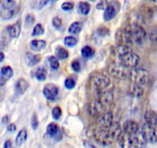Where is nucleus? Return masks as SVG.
I'll list each match as a JSON object with an SVG mask.
<instances>
[{
	"label": "nucleus",
	"mask_w": 157,
	"mask_h": 148,
	"mask_svg": "<svg viewBox=\"0 0 157 148\" xmlns=\"http://www.w3.org/2000/svg\"><path fill=\"white\" fill-rule=\"evenodd\" d=\"M62 10L64 11H71L74 8V3L71 2H65L61 5Z\"/></svg>",
	"instance_id": "c9c22d12"
},
{
	"label": "nucleus",
	"mask_w": 157,
	"mask_h": 148,
	"mask_svg": "<svg viewBox=\"0 0 157 148\" xmlns=\"http://www.w3.org/2000/svg\"><path fill=\"white\" fill-rule=\"evenodd\" d=\"M107 6H108L107 0H100L96 5V9L99 10H104L106 8Z\"/></svg>",
	"instance_id": "a19ab883"
},
{
	"label": "nucleus",
	"mask_w": 157,
	"mask_h": 148,
	"mask_svg": "<svg viewBox=\"0 0 157 148\" xmlns=\"http://www.w3.org/2000/svg\"><path fill=\"white\" fill-rule=\"evenodd\" d=\"M130 92L134 96H136V97H140V96L143 94V92H144V90H143V87L132 84L130 88Z\"/></svg>",
	"instance_id": "a878e982"
},
{
	"label": "nucleus",
	"mask_w": 157,
	"mask_h": 148,
	"mask_svg": "<svg viewBox=\"0 0 157 148\" xmlns=\"http://www.w3.org/2000/svg\"><path fill=\"white\" fill-rule=\"evenodd\" d=\"M146 39L153 46H157V26H152L146 32Z\"/></svg>",
	"instance_id": "dca6fc26"
},
{
	"label": "nucleus",
	"mask_w": 157,
	"mask_h": 148,
	"mask_svg": "<svg viewBox=\"0 0 157 148\" xmlns=\"http://www.w3.org/2000/svg\"><path fill=\"white\" fill-rule=\"evenodd\" d=\"M98 126L103 128H109L114 121L111 112H105L98 117Z\"/></svg>",
	"instance_id": "9d476101"
},
{
	"label": "nucleus",
	"mask_w": 157,
	"mask_h": 148,
	"mask_svg": "<svg viewBox=\"0 0 157 148\" xmlns=\"http://www.w3.org/2000/svg\"><path fill=\"white\" fill-rule=\"evenodd\" d=\"M89 111L93 117L98 118L99 116L105 113V104L98 99H93L89 106Z\"/></svg>",
	"instance_id": "6e6552de"
},
{
	"label": "nucleus",
	"mask_w": 157,
	"mask_h": 148,
	"mask_svg": "<svg viewBox=\"0 0 157 148\" xmlns=\"http://www.w3.org/2000/svg\"><path fill=\"white\" fill-rule=\"evenodd\" d=\"M89 1H92V2H94V1H96V0H89Z\"/></svg>",
	"instance_id": "864d4df0"
},
{
	"label": "nucleus",
	"mask_w": 157,
	"mask_h": 148,
	"mask_svg": "<svg viewBox=\"0 0 157 148\" xmlns=\"http://www.w3.org/2000/svg\"><path fill=\"white\" fill-rule=\"evenodd\" d=\"M16 14V10H1L0 11V17L2 18V19H10L14 16Z\"/></svg>",
	"instance_id": "c756f323"
},
{
	"label": "nucleus",
	"mask_w": 157,
	"mask_h": 148,
	"mask_svg": "<svg viewBox=\"0 0 157 148\" xmlns=\"http://www.w3.org/2000/svg\"><path fill=\"white\" fill-rule=\"evenodd\" d=\"M57 1H58V0H51V2H52V3H54V2H57Z\"/></svg>",
	"instance_id": "3c124183"
},
{
	"label": "nucleus",
	"mask_w": 157,
	"mask_h": 148,
	"mask_svg": "<svg viewBox=\"0 0 157 148\" xmlns=\"http://www.w3.org/2000/svg\"><path fill=\"white\" fill-rule=\"evenodd\" d=\"M82 28V23L80 22H74L69 25L68 32L70 34H78L80 33Z\"/></svg>",
	"instance_id": "393cba45"
},
{
	"label": "nucleus",
	"mask_w": 157,
	"mask_h": 148,
	"mask_svg": "<svg viewBox=\"0 0 157 148\" xmlns=\"http://www.w3.org/2000/svg\"><path fill=\"white\" fill-rule=\"evenodd\" d=\"M5 59V54L2 52H0V63Z\"/></svg>",
	"instance_id": "09e8293b"
},
{
	"label": "nucleus",
	"mask_w": 157,
	"mask_h": 148,
	"mask_svg": "<svg viewBox=\"0 0 157 148\" xmlns=\"http://www.w3.org/2000/svg\"><path fill=\"white\" fill-rule=\"evenodd\" d=\"M35 21H36V17L33 14H28L25 16V25H32L34 24Z\"/></svg>",
	"instance_id": "ea45409f"
},
{
	"label": "nucleus",
	"mask_w": 157,
	"mask_h": 148,
	"mask_svg": "<svg viewBox=\"0 0 157 148\" xmlns=\"http://www.w3.org/2000/svg\"><path fill=\"white\" fill-rule=\"evenodd\" d=\"M129 77H130L132 84H136V85L144 86L147 85L149 82V73L144 68H133L129 72Z\"/></svg>",
	"instance_id": "7ed1b4c3"
},
{
	"label": "nucleus",
	"mask_w": 157,
	"mask_h": 148,
	"mask_svg": "<svg viewBox=\"0 0 157 148\" xmlns=\"http://www.w3.org/2000/svg\"><path fill=\"white\" fill-rule=\"evenodd\" d=\"M44 27L42 24L38 23L36 24V25L34 26L33 30V33H32V36H41L44 33Z\"/></svg>",
	"instance_id": "2f4dec72"
},
{
	"label": "nucleus",
	"mask_w": 157,
	"mask_h": 148,
	"mask_svg": "<svg viewBox=\"0 0 157 148\" xmlns=\"http://www.w3.org/2000/svg\"><path fill=\"white\" fill-rule=\"evenodd\" d=\"M123 30L125 44L141 46L146 40V31L137 22L128 24Z\"/></svg>",
	"instance_id": "f257e3e1"
},
{
	"label": "nucleus",
	"mask_w": 157,
	"mask_h": 148,
	"mask_svg": "<svg viewBox=\"0 0 157 148\" xmlns=\"http://www.w3.org/2000/svg\"><path fill=\"white\" fill-rule=\"evenodd\" d=\"M48 62H49V64L50 66L51 69H53V70H57L59 67V59L56 56H50L48 58Z\"/></svg>",
	"instance_id": "7c9ffc66"
},
{
	"label": "nucleus",
	"mask_w": 157,
	"mask_h": 148,
	"mask_svg": "<svg viewBox=\"0 0 157 148\" xmlns=\"http://www.w3.org/2000/svg\"><path fill=\"white\" fill-rule=\"evenodd\" d=\"M29 87V84L25 78H19L15 84V91L17 94L23 95Z\"/></svg>",
	"instance_id": "ddd939ff"
},
{
	"label": "nucleus",
	"mask_w": 157,
	"mask_h": 148,
	"mask_svg": "<svg viewBox=\"0 0 157 148\" xmlns=\"http://www.w3.org/2000/svg\"><path fill=\"white\" fill-rule=\"evenodd\" d=\"M2 122L4 123V124H6V123H8L9 122H10V116H8V115L4 116L2 119Z\"/></svg>",
	"instance_id": "a18cd8bd"
},
{
	"label": "nucleus",
	"mask_w": 157,
	"mask_h": 148,
	"mask_svg": "<svg viewBox=\"0 0 157 148\" xmlns=\"http://www.w3.org/2000/svg\"><path fill=\"white\" fill-rule=\"evenodd\" d=\"M35 77L39 81L46 80V70L43 67H39L35 72Z\"/></svg>",
	"instance_id": "c85d7f7f"
},
{
	"label": "nucleus",
	"mask_w": 157,
	"mask_h": 148,
	"mask_svg": "<svg viewBox=\"0 0 157 148\" xmlns=\"http://www.w3.org/2000/svg\"><path fill=\"white\" fill-rule=\"evenodd\" d=\"M13 70L12 67L9 66H3L0 69V79L3 80L6 82L7 80L13 77Z\"/></svg>",
	"instance_id": "6ab92c4d"
},
{
	"label": "nucleus",
	"mask_w": 157,
	"mask_h": 148,
	"mask_svg": "<svg viewBox=\"0 0 157 148\" xmlns=\"http://www.w3.org/2000/svg\"><path fill=\"white\" fill-rule=\"evenodd\" d=\"M140 14L143 16L144 19H151L153 17L154 12L151 7L148 6H142L140 9Z\"/></svg>",
	"instance_id": "4be33fe9"
},
{
	"label": "nucleus",
	"mask_w": 157,
	"mask_h": 148,
	"mask_svg": "<svg viewBox=\"0 0 157 148\" xmlns=\"http://www.w3.org/2000/svg\"><path fill=\"white\" fill-rule=\"evenodd\" d=\"M140 132H141L143 137H144L146 143H157V133L154 127L146 123L142 126Z\"/></svg>",
	"instance_id": "0eeeda50"
},
{
	"label": "nucleus",
	"mask_w": 157,
	"mask_h": 148,
	"mask_svg": "<svg viewBox=\"0 0 157 148\" xmlns=\"http://www.w3.org/2000/svg\"><path fill=\"white\" fill-rule=\"evenodd\" d=\"M140 130V126L134 120H127L123 125V132L126 133V134H136Z\"/></svg>",
	"instance_id": "f8f14e48"
},
{
	"label": "nucleus",
	"mask_w": 157,
	"mask_h": 148,
	"mask_svg": "<svg viewBox=\"0 0 157 148\" xmlns=\"http://www.w3.org/2000/svg\"><path fill=\"white\" fill-rule=\"evenodd\" d=\"M52 25L55 27L56 29H59L62 26V24H63V21H62L61 18L58 17V16H56L52 19Z\"/></svg>",
	"instance_id": "58836bf2"
},
{
	"label": "nucleus",
	"mask_w": 157,
	"mask_h": 148,
	"mask_svg": "<svg viewBox=\"0 0 157 148\" xmlns=\"http://www.w3.org/2000/svg\"><path fill=\"white\" fill-rule=\"evenodd\" d=\"M90 10H91V6H90V3H88L87 2H79L77 6L78 13L81 15H83V16L88 15Z\"/></svg>",
	"instance_id": "412c9836"
},
{
	"label": "nucleus",
	"mask_w": 157,
	"mask_h": 148,
	"mask_svg": "<svg viewBox=\"0 0 157 148\" xmlns=\"http://www.w3.org/2000/svg\"><path fill=\"white\" fill-rule=\"evenodd\" d=\"M12 146H13V144H12V141L11 140H8L5 142L3 146H4V148H10V147H11Z\"/></svg>",
	"instance_id": "49530a36"
},
{
	"label": "nucleus",
	"mask_w": 157,
	"mask_h": 148,
	"mask_svg": "<svg viewBox=\"0 0 157 148\" xmlns=\"http://www.w3.org/2000/svg\"><path fill=\"white\" fill-rule=\"evenodd\" d=\"M83 145L86 147H95V145H93V143H90V142L88 141H84Z\"/></svg>",
	"instance_id": "de8ad7c7"
},
{
	"label": "nucleus",
	"mask_w": 157,
	"mask_h": 148,
	"mask_svg": "<svg viewBox=\"0 0 157 148\" xmlns=\"http://www.w3.org/2000/svg\"><path fill=\"white\" fill-rule=\"evenodd\" d=\"M42 57L40 55H36V54H33L31 53H26L25 55V63L28 66H34L36 64L41 61Z\"/></svg>",
	"instance_id": "4468645a"
},
{
	"label": "nucleus",
	"mask_w": 157,
	"mask_h": 148,
	"mask_svg": "<svg viewBox=\"0 0 157 148\" xmlns=\"http://www.w3.org/2000/svg\"><path fill=\"white\" fill-rule=\"evenodd\" d=\"M46 42L43 40H33L30 42V47L34 51H40L45 49Z\"/></svg>",
	"instance_id": "aec40b11"
},
{
	"label": "nucleus",
	"mask_w": 157,
	"mask_h": 148,
	"mask_svg": "<svg viewBox=\"0 0 157 148\" xmlns=\"http://www.w3.org/2000/svg\"><path fill=\"white\" fill-rule=\"evenodd\" d=\"M117 141L122 147H141L145 146L146 142L140 130L136 134H129L124 132L119 136Z\"/></svg>",
	"instance_id": "f03ea898"
},
{
	"label": "nucleus",
	"mask_w": 157,
	"mask_h": 148,
	"mask_svg": "<svg viewBox=\"0 0 157 148\" xmlns=\"http://www.w3.org/2000/svg\"><path fill=\"white\" fill-rule=\"evenodd\" d=\"M43 93L46 99L49 100H54L59 94V88L54 84H46L43 87Z\"/></svg>",
	"instance_id": "1a4fd4ad"
},
{
	"label": "nucleus",
	"mask_w": 157,
	"mask_h": 148,
	"mask_svg": "<svg viewBox=\"0 0 157 148\" xmlns=\"http://www.w3.org/2000/svg\"><path fill=\"white\" fill-rule=\"evenodd\" d=\"M8 33L12 38H18L21 33V21L19 20L16 23L9 26Z\"/></svg>",
	"instance_id": "a211bd4d"
},
{
	"label": "nucleus",
	"mask_w": 157,
	"mask_h": 148,
	"mask_svg": "<svg viewBox=\"0 0 157 148\" xmlns=\"http://www.w3.org/2000/svg\"><path fill=\"white\" fill-rule=\"evenodd\" d=\"M5 47V43L3 42H0V49H2Z\"/></svg>",
	"instance_id": "8fccbe9b"
},
{
	"label": "nucleus",
	"mask_w": 157,
	"mask_h": 148,
	"mask_svg": "<svg viewBox=\"0 0 157 148\" xmlns=\"http://www.w3.org/2000/svg\"><path fill=\"white\" fill-rule=\"evenodd\" d=\"M27 139V131L25 129H22L19 131L17 136L16 137V140H15V143H16V146H19L24 143L25 142Z\"/></svg>",
	"instance_id": "5701e85b"
},
{
	"label": "nucleus",
	"mask_w": 157,
	"mask_h": 148,
	"mask_svg": "<svg viewBox=\"0 0 157 148\" xmlns=\"http://www.w3.org/2000/svg\"><path fill=\"white\" fill-rule=\"evenodd\" d=\"M46 133L49 137H52L56 140H60L62 139L61 130L59 127L56 123H49L46 127Z\"/></svg>",
	"instance_id": "9b49d317"
},
{
	"label": "nucleus",
	"mask_w": 157,
	"mask_h": 148,
	"mask_svg": "<svg viewBox=\"0 0 157 148\" xmlns=\"http://www.w3.org/2000/svg\"><path fill=\"white\" fill-rule=\"evenodd\" d=\"M62 116V109L59 107H56L52 109V117L54 120H59Z\"/></svg>",
	"instance_id": "72a5a7b5"
},
{
	"label": "nucleus",
	"mask_w": 157,
	"mask_h": 148,
	"mask_svg": "<svg viewBox=\"0 0 157 148\" xmlns=\"http://www.w3.org/2000/svg\"><path fill=\"white\" fill-rule=\"evenodd\" d=\"M150 1H152V2H155V3L157 4V0H150Z\"/></svg>",
	"instance_id": "603ef678"
},
{
	"label": "nucleus",
	"mask_w": 157,
	"mask_h": 148,
	"mask_svg": "<svg viewBox=\"0 0 157 148\" xmlns=\"http://www.w3.org/2000/svg\"><path fill=\"white\" fill-rule=\"evenodd\" d=\"M16 130V126L14 123H10L8 127H7V131L10 133H13Z\"/></svg>",
	"instance_id": "37998d69"
},
{
	"label": "nucleus",
	"mask_w": 157,
	"mask_h": 148,
	"mask_svg": "<svg viewBox=\"0 0 157 148\" xmlns=\"http://www.w3.org/2000/svg\"><path fill=\"white\" fill-rule=\"evenodd\" d=\"M31 126L33 130H36L39 127V120H38L37 114L34 113L31 119Z\"/></svg>",
	"instance_id": "e433bc0d"
},
{
	"label": "nucleus",
	"mask_w": 157,
	"mask_h": 148,
	"mask_svg": "<svg viewBox=\"0 0 157 148\" xmlns=\"http://www.w3.org/2000/svg\"><path fill=\"white\" fill-rule=\"evenodd\" d=\"M94 53V49L90 46H84V47H82V49H81V54H82V56L86 59H90L91 58V57H93Z\"/></svg>",
	"instance_id": "cd10ccee"
},
{
	"label": "nucleus",
	"mask_w": 157,
	"mask_h": 148,
	"mask_svg": "<svg viewBox=\"0 0 157 148\" xmlns=\"http://www.w3.org/2000/svg\"><path fill=\"white\" fill-rule=\"evenodd\" d=\"M78 43V40L73 36H66L64 39V43L68 47H73Z\"/></svg>",
	"instance_id": "473e14b6"
},
{
	"label": "nucleus",
	"mask_w": 157,
	"mask_h": 148,
	"mask_svg": "<svg viewBox=\"0 0 157 148\" xmlns=\"http://www.w3.org/2000/svg\"><path fill=\"white\" fill-rule=\"evenodd\" d=\"M145 1H150V0H145Z\"/></svg>",
	"instance_id": "5fc2aeb1"
},
{
	"label": "nucleus",
	"mask_w": 157,
	"mask_h": 148,
	"mask_svg": "<svg viewBox=\"0 0 157 148\" xmlns=\"http://www.w3.org/2000/svg\"><path fill=\"white\" fill-rule=\"evenodd\" d=\"M49 2V0H40L39 2V10H41L43 9L48 2Z\"/></svg>",
	"instance_id": "c03bdc74"
},
{
	"label": "nucleus",
	"mask_w": 157,
	"mask_h": 148,
	"mask_svg": "<svg viewBox=\"0 0 157 148\" xmlns=\"http://www.w3.org/2000/svg\"><path fill=\"white\" fill-rule=\"evenodd\" d=\"M108 70L110 75L116 79H125L128 75V68L125 67L120 62H111L109 65Z\"/></svg>",
	"instance_id": "423d86ee"
},
{
	"label": "nucleus",
	"mask_w": 157,
	"mask_h": 148,
	"mask_svg": "<svg viewBox=\"0 0 157 148\" xmlns=\"http://www.w3.org/2000/svg\"><path fill=\"white\" fill-rule=\"evenodd\" d=\"M71 66H72V69L75 72H79L81 69V65L80 63L78 60H74L72 63H71Z\"/></svg>",
	"instance_id": "79ce46f5"
},
{
	"label": "nucleus",
	"mask_w": 157,
	"mask_h": 148,
	"mask_svg": "<svg viewBox=\"0 0 157 148\" xmlns=\"http://www.w3.org/2000/svg\"><path fill=\"white\" fill-rule=\"evenodd\" d=\"M145 122L152 127L157 126V113L153 110H146L144 114Z\"/></svg>",
	"instance_id": "2eb2a0df"
},
{
	"label": "nucleus",
	"mask_w": 157,
	"mask_h": 148,
	"mask_svg": "<svg viewBox=\"0 0 157 148\" xmlns=\"http://www.w3.org/2000/svg\"><path fill=\"white\" fill-rule=\"evenodd\" d=\"M97 33L101 36H106L109 34V30L105 26H100L98 28Z\"/></svg>",
	"instance_id": "4c0bfd02"
},
{
	"label": "nucleus",
	"mask_w": 157,
	"mask_h": 148,
	"mask_svg": "<svg viewBox=\"0 0 157 148\" xmlns=\"http://www.w3.org/2000/svg\"><path fill=\"white\" fill-rule=\"evenodd\" d=\"M69 52L61 46H58L56 49V56L59 60H66L69 57Z\"/></svg>",
	"instance_id": "bb28decb"
},
{
	"label": "nucleus",
	"mask_w": 157,
	"mask_h": 148,
	"mask_svg": "<svg viewBox=\"0 0 157 148\" xmlns=\"http://www.w3.org/2000/svg\"><path fill=\"white\" fill-rule=\"evenodd\" d=\"M93 93L107 89L110 84V80L106 75L102 73H95L90 78Z\"/></svg>",
	"instance_id": "20e7f679"
},
{
	"label": "nucleus",
	"mask_w": 157,
	"mask_h": 148,
	"mask_svg": "<svg viewBox=\"0 0 157 148\" xmlns=\"http://www.w3.org/2000/svg\"><path fill=\"white\" fill-rule=\"evenodd\" d=\"M64 84L66 89H68V90H72V89H73L75 87V81L72 78H66L65 80Z\"/></svg>",
	"instance_id": "f704fd0d"
},
{
	"label": "nucleus",
	"mask_w": 157,
	"mask_h": 148,
	"mask_svg": "<svg viewBox=\"0 0 157 148\" xmlns=\"http://www.w3.org/2000/svg\"><path fill=\"white\" fill-rule=\"evenodd\" d=\"M117 14V10L115 8L113 4H109L106 6V8L104 10L103 13V19L106 22L112 20Z\"/></svg>",
	"instance_id": "f3484780"
},
{
	"label": "nucleus",
	"mask_w": 157,
	"mask_h": 148,
	"mask_svg": "<svg viewBox=\"0 0 157 148\" xmlns=\"http://www.w3.org/2000/svg\"><path fill=\"white\" fill-rule=\"evenodd\" d=\"M16 7V2L14 0H0L1 10H14Z\"/></svg>",
	"instance_id": "b1692460"
},
{
	"label": "nucleus",
	"mask_w": 157,
	"mask_h": 148,
	"mask_svg": "<svg viewBox=\"0 0 157 148\" xmlns=\"http://www.w3.org/2000/svg\"><path fill=\"white\" fill-rule=\"evenodd\" d=\"M118 57H119V62L128 69H133L137 67L140 62V58L138 54L132 52V50Z\"/></svg>",
	"instance_id": "39448f33"
}]
</instances>
